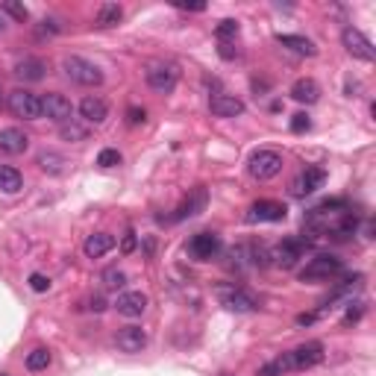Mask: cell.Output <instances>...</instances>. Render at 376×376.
Returning a JSON list of instances; mask_svg holds the SVG:
<instances>
[{"instance_id":"1","label":"cell","mask_w":376,"mask_h":376,"mask_svg":"<svg viewBox=\"0 0 376 376\" xmlns=\"http://www.w3.org/2000/svg\"><path fill=\"white\" fill-rule=\"evenodd\" d=\"M323 356H327V353H323L321 341H306V344H300L297 350H291V353H282L280 359L268 361V365L259 370V376H282L288 370H309V368L321 365Z\"/></svg>"},{"instance_id":"2","label":"cell","mask_w":376,"mask_h":376,"mask_svg":"<svg viewBox=\"0 0 376 376\" xmlns=\"http://www.w3.org/2000/svg\"><path fill=\"white\" fill-rule=\"evenodd\" d=\"M344 271V262L332 253H318L315 259L306 262V268L300 271V282H330L332 277Z\"/></svg>"},{"instance_id":"3","label":"cell","mask_w":376,"mask_h":376,"mask_svg":"<svg viewBox=\"0 0 376 376\" xmlns=\"http://www.w3.org/2000/svg\"><path fill=\"white\" fill-rule=\"evenodd\" d=\"M62 71H65V77L77 85H100L103 83V71L83 56H65L62 59Z\"/></svg>"},{"instance_id":"4","label":"cell","mask_w":376,"mask_h":376,"mask_svg":"<svg viewBox=\"0 0 376 376\" xmlns=\"http://www.w3.org/2000/svg\"><path fill=\"white\" fill-rule=\"evenodd\" d=\"M144 80L156 94H171L180 83V68L173 62H153V65H147Z\"/></svg>"},{"instance_id":"5","label":"cell","mask_w":376,"mask_h":376,"mask_svg":"<svg viewBox=\"0 0 376 376\" xmlns=\"http://www.w3.org/2000/svg\"><path fill=\"white\" fill-rule=\"evenodd\" d=\"M6 106H9L12 115H15V118H24V121H39V118H44L42 97H39V94H33V92H24V89L9 92Z\"/></svg>"},{"instance_id":"6","label":"cell","mask_w":376,"mask_h":376,"mask_svg":"<svg viewBox=\"0 0 376 376\" xmlns=\"http://www.w3.org/2000/svg\"><path fill=\"white\" fill-rule=\"evenodd\" d=\"M247 171H250V177L259 180V182L273 180L282 171V156L277 153V150H256L247 162Z\"/></svg>"},{"instance_id":"7","label":"cell","mask_w":376,"mask_h":376,"mask_svg":"<svg viewBox=\"0 0 376 376\" xmlns=\"http://www.w3.org/2000/svg\"><path fill=\"white\" fill-rule=\"evenodd\" d=\"M306 250H309L306 238H282V241L268 253V259H273V265H280V268H294L297 262L306 256Z\"/></svg>"},{"instance_id":"8","label":"cell","mask_w":376,"mask_h":376,"mask_svg":"<svg viewBox=\"0 0 376 376\" xmlns=\"http://www.w3.org/2000/svg\"><path fill=\"white\" fill-rule=\"evenodd\" d=\"M341 42H344V47H347V53L353 56V59H361V62H373L376 59V50H373V42L368 39L361 30H356V27H347L344 33H341Z\"/></svg>"},{"instance_id":"9","label":"cell","mask_w":376,"mask_h":376,"mask_svg":"<svg viewBox=\"0 0 376 376\" xmlns=\"http://www.w3.org/2000/svg\"><path fill=\"white\" fill-rule=\"evenodd\" d=\"M221 253V235L218 232H197L191 241H188V256L197 262H209Z\"/></svg>"},{"instance_id":"10","label":"cell","mask_w":376,"mask_h":376,"mask_svg":"<svg viewBox=\"0 0 376 376\" xmlns=\"http://www.w3.org/2000/svg\"><path fill=\"white\" fill-rule=\"evenodd\" d=\"M288 209L277 200H256L253 206L247 212V221L250 223H277V221H285Z\"/></svg>"},{"instance_id":"11","label":"cell","mask_w":376,"mask_h":376,"mask_svg":"<svg viewBox=\"0 0 376 376\" xmlns=\"http://www.w3.org/2000/svg\"><path fill=\"white\" fill-rule=\"evenodd\" d=\"M42 109H44V115L50 121H56V123H68L74 121V106H71V100L65 94H59V92H50L42 97Z\"/></svg>"},{"instance_id":"12","label":"cell","mask_w":376,"mask_h":376,"mask_svg":"<svg viewBox=\"0 0 376 376\" xmlns=\"http://www.w3.org/2000/svg\"><path fill=\"white\" fill-rule=\"evenodd\" d=\"M323 182H327V171L323 168H306V171H300V177L291 182V194L294 197L315 194L318 188H323Z\"/></svg>"},{"instance_id":"13","label":"cell","mask_w":376,"mask_h":376,"mask_svg":"<svg viewBox=\"0 0 376 376\" xmlns=\"http://www.w3.org/2000/svg\"><path fill=\"white\" fill-rule=\"evenodd\" d=\"M115 344H118L121 353L135 356V353H142V350L147 347V332L142 327H123L115 335Z\"/></svg>"},{"instance_id":"14","label":"cell","mask_w":376,"mask_h":376,"mask_svg":"<svg viewBox=\"0 0 376 376\" xmlns=\"http://www.w3.org/2000/svg\"><path fill=\"white\" fill-rule=\"evenodd\" d=\"M80 115H83L85 123L100 127V123H106V118H109V103L103 97L89 94V97H83V103H80Z\"/></svg>"},{"instance_id":"15","label":"cell","mask_w":376,"mask_h":376,"mask_svg":"<svg viewBox=\"0 0 376 376\" xmlns=\"http://www.w3.org/2000/svg\"><path fill=\"white\" fill-rule=\"evenodd\" d=\"M115 309H118V315H123V318H142L144 311H147V294H142V291H123L115 300Z\"/></svg>"},{"instance_id":"16","label":"cell","mask_w":376,"mask_h":376,"mask_svg":"<svg viewBox=\"0 0 376 376\" xmlns=\"http://www.w3.org/2000/svg\"><path fill=\"white\" fill-rule=\"evenodd\" d=\"M206 200H209V194H206V188H194L191 194H188L182 203L177 206V212L171 215V221H185V218H194V215H200V212L206 209Z\"/></svg>"},{"instance_id":"17","label":"cell","mask_w":376,"mask_h":376,"mask_svg":"<svg viewBox=\"0 0 376 376\" xmlns=\"http://www.w3.org/2000/svg\"><path fill=\"white\" fill-rule=\"evenodd\" d=\"M12 74H15L21 83H39V80L47 77V65H44L42 59H35V56H24Z\"/></svg>"},{"instance_id":"18","label":"cell","mask_w":376,"mask_h":376,"mask_svg":"<svg viewBox=\"0 0 376 376\" xmlns=\"http://www.w3.org/2000/svg\"><path fill=\"white\" fill-rule=\"evenodd\" d=\"M209 109H212V115H218V118H235L244 112V100H238L235 94H215L209 100Z\"/></svg>"},{"instance_id":"19","label":"cell","mask_w":376,"mask_h":376,"mask_svg":"<svg viewBox=\"0 0 376 376\" xmlns=\"http://www.w3.org/2000/svg\"><path fill=\"white\" fill-rule=\"evenodd\" d=\"M30 147V139H27V133L18 130V127H6V130H0V150L9 156H18L24 153V150Z\"/></svg>"},{"instance_id":"20","label":"cell","mask_w":376,"mask_h":376,"mask_svg":"<svg viewBox=\"0 0 376 376\" xmlns=\"http://www.w3.org/2000/svg\"><path fill=\"white\" fill-rule=\"evenodd\" d=\"M221 303L227 306L230 311H256V309H259L256 294L244 291V288H235V291H227V294L221 297Z\"/></svg>"},{"instance_id":"21","label":"cell","mask_w":376,"mask_h":376,"mask_svg":"<svg viewBox=\"0 0 376 376\" xmlns=\"http://www.w3.org/2000/svg\"><path fill=\"white\" fill-rule=\"evenodd\" d=\"M291 97L297 100V103H318L321 100V85L311 80V77H303V80H297L294 85H291Z\"/></svg>"},{"instance_id":"22","label":"cell","mask_w":376,"mask_h":376,"mask_svg":"<svg viewBox=\"0 0 376 376\" xmlns=\"http://www.w3.org/2000/svg\"><path fill=\"white\" fill-rule=\"evenodd\" d=\"M112 247H115V238H112L109 232H94V235L85 238V244H83V250H85V256H89V259L106 256Z\"/></svg>"},{"instance_id":"23","label":"cell","mask_w":376,"mask_h":376,"mask_svg":"<svg viewBox=\"0 0 376 376\" xmlns=\"http://www.w3.org/2000/svg\"><path fill=\"white\" fill-rule=\"evenodd\" d=\"M277 42L282 44V47H288V50H291V53H297V56H315L318 53V50H315V44H311L309 39H306V35H277Z\"/></svg>"},{"instance_id":"24","label":"cell","mask_w":376,"mask_h":376,"mask_svg":"<svg viewBox=\"0 0 376 376\" xmlns=\"http://www.w3.org/2000/svg\"><path fill=\"white\" fill-rule=\"evenodd\" d=\"M24 188V177L18 168H9V165H0V191L3 194H18Z\"/></svg>"},{"instance_id":"25","label":"cell","mask_w":376,"mask_h":376,"mask_svg":"<svg viewBox=\"0 0 376 376\" xmlns=\"http://www.w3.org/2000/svg\"><path fill=\"white\" fill-rule=\"evenodd\" d=\"M59 135H62L65 142L80 144V142L89 139V127H85V123H80L77 118H74V121H68V123H59Z\"/></svg>"},{"instance_id":"26","label":"cell","mask_w":376,"mask_h":376,"mask_svg":"<svg viewBox=\"0 0 376 376\" xmlns=\"http://www.w3.org/2000/svg\"><path fill=\"white\" fill-rule=\"evenodd\" d=\"M39 168L44 171V173H62L65 171V156H59V153H53V150H42L39 153Z\"/></svg>"},{"instance_id":"27","label":"cell","mask_w":376,"mask_h":376,"mask_svg":"<svg viewBox=\"0 0 376 376\" xmlns=\"http://www.w3.org/2000/svg\"><path fill=\"white\" fill-rule=\"evenodd\" d=\"M121 18H123V9L118 3H103L97 9V27H115Z\"/></svg>"},{"instance_id":"28","label":"cell","mask_w":376,"mask_h":376,"mask_svg":"<svg viewBox=\"0 0 376 376\" xmlns=\"http://www.w3.org/2000/svg\"><path fill=\"white\" fill-rule=\"evenodd\" d=\"M50 350L47 347H35L33 353H27V370H33V373H39V370H44L47 365H50Z\"/></svg>"},{"instance_id":"29","label":"cell","mask_w":376,"mask_h":376,"mask_svg":"<svg viewBox=\"0 0 376 376\" xmlns=\"http://www.w3.org/2000/svg\"><path fill=\"white\" fill-rule=\"evenodd\" d=\"M361 282H365V277H361V273H353V277H350V280H344V282H341V285H338L335 291H332V300H335V297H347V294L359 291V288H361Z\"/></svg>"},{"instance_id":"30","label":"cell","mask_w":376,"mask_h":376,"mask_svg":"<svg viewBox=\"0 0 376 376\" xmlns=\"http://www.w3.org/2000/svg\"><path fill=\"white\" fill-rule=\"evenodd\" d=\"M238 30H241V27H238V21L227 18V21H221V24H218L215 35L221 39V44H227V39H235V35H238Z\"/></svg>"},{"instance_id":"31","label":"cell","mask_w":376,"mask_h":376,"mask_svg":"<svg viewBox=\"0 0 376 376\" xmlns=\"http://www.w3.org/2000/svg\"><path fill=\"white\" fill-rule=\"evenodd\" d=\"M100 282H103L106 288H121L123 282H127V277H123V271H118V268H106L103 273H100Z\"/></svg>"},{"instance_id":"32","label":"cell","mask_w":376,"mask_h":376,"mask_svg":"<svg viewBox=\"0 0 376 376\" xmlns=\"http://www.w3.org/2000/svg\"><path fill=\"white\" fill-rule=\"evenodd\" d=\"M0 9H3V12H6V15H12V18H15L18 24H24V21H27V18H30V12H27V6H21V3H15V0H6V3H3V6H0Z\"/></svg>"},{"instance_id":"33","label":"cell","mask_w":376,"mask_h":376,"mask_svg":"<svg viewBox=\"0 0 376 376\" xmlns=\"http://www.w3.org/2000/svg\"><path fill=\"white\" fill-rule=\"evenodd\" d=\"M97 165H100V168H115V165H121V153H118V150H112V147L100 150Z\"/></svg>"},{"instance_id":"34","label":"cell","mask_w":376,"mask_h":376,"mask_svg":"<svg viewBox=\"0 0 376 376\" xmlns=\"http://www.w3.org/2000/svg\"><path fill=\"white\" fill-rule=\"evenodd\" d=\"M361 315H365V303H361V300H356V303H350L347 315H344V323H356Z\"/></svg>"},{"instance_id":"35","label":"cell","mask_w":376,"mask_h":376,"mask_svg":"<svg viewBox=\"0 0 376 376\" xmlns=\"http://www.w3.org/2000/svg\"><path fill=\"white\" fill-rule=\"evenodd\" d=\"M291 130H294V133H306V130H311V121H309L306 112H297V115L291 118Z\"/></svg>"},{"instance_id":"36","label":"cell","mask_w":376,"mask_h":376,"mask_svg":"<svg viewBox=\"0 0 376 376\" xmlns=\"http://www.w3.org/2000/svg\"><path fill=\"white\" fill-rule=\"evenodd\" d=\"M30 288H33V291H47V288H50V280L44 277V273H33V277H30Z\"/></svg>"},{"instance_id":"37","label":"cell","mask_w":376,"mask_h":376,"mask_svg":"<svg viewBox=\"0 0 376 376\" xmlns=\"http://www.w3.org/2000/svg\"><path fill=\"white\" fill-rule=\"evenodd\" d=\"M121 250H123V253H133V250H135V232H127V235H123Z\"/></svg>"},{"instance_id":"38","label":"cell","mask_w":376,"mask_h":376,"mask_svg":"<svg viewBox=\"0 0 376 376\" xmlns=\"http://www.w3.org/2000/svg\"><path fill=\"white\" fill-rule=\"evenodd\" d=\"M147 112L144 109H130V123H144Z\"/></svg>"},{"instance_id":"39","label":"cell","mask_w":376,"mask_h":376,"mask_svg":"<svg viewBox=\"0 0 376 376\" xmlns=\"http://www.w3.org/2000/svg\"><path fill=\"white\" fill-rule=\"evenodd\" d=\"M177 9H188V12H203L206 3H177Z\"/></svg>"},{"instance_id":"40","label":"cell","mask_w":376,"mask_h":376,"mask_svg":"<svg viewBox=\"0 0 376 376\" xmlns=\"http://www.w3.org/2000/svg\"><path fill=\"white\" fill-rule=\"evenodd\" d=\"M89 309H94V311H103V309H106V303H103V297H92V303H89Z\"/></svg>"},{"instance_id":"41","label":"cell","mask_w":376,"mask_h":376,"mask_svg":"<svg viewBox=\"0 0 376 376\" xmlns=\"http://www.w3.org/2000/svg\"><path fill=\"white\" fill-rule=\"evenodd\" d=\"M315 321H318V315H300V318H297L300 327H309V323H315Z\"/></svg>"},{"instance_id":"42","label":"cell","mask_w":376,"mask_h":376,"mask_svg":"<svg viewBox=\"0 0 376 376\" xmlns=\"http://www.w3.org/2000/svg\"><path fill=\"white\" fill-rule=\"evenodd\" d=\"M221 56H223V59H235V50H232L230 44H221Z\"/></svg>"},{"instance_id":"43","label":"cell","mask_w":376,"mask_h":376,"mask_svg":"<svg viewBox=\"0 0 376 376\" xmlns=\"http://www.w3.org/2000/svg\"><path fill=\"white\" fill-rule=\"evenodd\" d=\"M221 376H232V373H221Z\"/></svg>"},{"instance_id":"44","label":"cell","mask_w":376,"mask_h":376,"mask_svg":"<svg viewBox=\"0 0 376 376\" xmlns=\"http://www.w3.org/2000/svg\"><path fill=\"white\" fill-rule=\"evenodd\" d=\"M0 376H6V373H0Z\"/></svg>"}]
</instances>
